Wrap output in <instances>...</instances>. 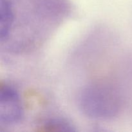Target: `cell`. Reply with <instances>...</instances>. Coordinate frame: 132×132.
<instances>
[{"mask_svg":"<svg viewBox=\"0 0 132 132\" xmlns=\"http://www.w3.org/2000/svg\"><path fill=\"white\" fill-rule=\"evenodd\" d=\"M12 4L9 0H0V39L6 42L9 39L14 23Z\"/></svg>","mask_w":132,"mask_h":132,"instance_id":"3","label":"cell"},{"mask_svg":"<svg viewBox=\"0 0 132 132\" xmlns=\"http://www.w3.org/2000/svg\"><path fill=\"white\" fill-rule=\"evenodd\" d=\"M23 110L18 92L9 86H2L0 90V122L14 125L19 122Z\"/></svg>","mask_w":132,"mask_h":132,"instance_id":"2","label":"cell"},{"mask_svg":"<svg viewBox=\"0 0 132 132\" xmlns=\"http://www.w3.org/2000/svg\"><path fill=\"white\" fill-rule=\"evenodd\" d=\"M79 102L82 112L92 118H110L119 110L118 95L112 88L103 85H93L85 88Z\"/></svg>","mask_w":132,"mask_h":132,"instance_id":"1","label":"cell"}]
</instances>
